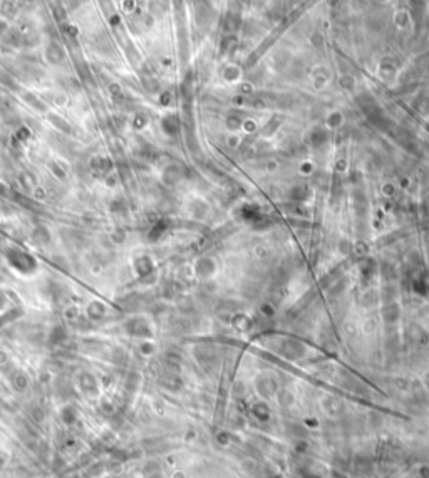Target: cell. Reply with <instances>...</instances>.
<instances>
[{"instance_id":"1","label":"cell","mask_w":429,"mask_h":478,"mask_svg":"<svg viewBox=\"0 0 429 478\" xmlns=\"http://www.w3.org/2000/svg\"><path fill=\"white\" fill-rule=\"evenodd\" d=\"M10 263L15 267L22 270V272H31V270L36 269V260H34L32 257H28L27 253L24 252H19V250H12L10 253H7Z\"/></svg>"}]
</instances>
